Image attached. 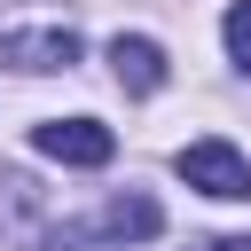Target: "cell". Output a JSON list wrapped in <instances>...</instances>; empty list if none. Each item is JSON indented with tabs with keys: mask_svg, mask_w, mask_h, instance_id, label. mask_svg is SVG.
<instances>
[{
	"mask_svg": "<svg viewBox=\"0 0 251 251\" xmlns=\"http://www.w3.org/2000/svg\"><path fill=\"white\" fill-rule=\"evenodd\" d=\"M173 165H180L188 188H204V196H220V204H243V196H251V165H243V149H227V141H188Z\"/></svg>",
	"mask_w": 251,
	"mask_h": 251,
	"instance_id": "1",
	"label": "cell"
},
{
	"mask_svg": "<svg viewBox=\"0 0 251 251\" xmlns=\"http://www.w3.org/2000/svg\"><path fill=\"white\" fill-rule=\"evenodd\" d=\"M31 149L55 157V165H110L118 157V133L102 118H47V126H31Z\"/></svg>",
	"mask_w": 251,
	"mask_h": 251,
	"instance_id": "2",
	"label": "cell"
},
{
	"mask_svg": "<svg viewBox=\"0 0 251 251\" xmlns=\"http://www.w3.org/2000/svg\"><path fill=\"white\" fill-rule=\"evenodd\" d=\"M0 63H16V71H71V63H78V31H71V24L0 31Z\"/></svg>",
	"mask_w": 251,
	"mask_h": 251,
	"instance_id": "3",
	"label": "cell"
},
{
	"mask_svg": "<svg viewBox=\"0 0 251 251\" xmlns=\"http://www.w3.org/2000/svg\"><path fill=\"white\" fill-rule=\"evenodd\" d=\"M110 78H118L126 94H157V86H165V47L141 39V31H118V39H110Z\"/></svg>",
	"mask_w": 251,
	"mask_h": 251,
	"instance_id": "4",
	"label": "cell"
},
{
	"mask_svg": "<svg viewBox=\"0 0 251 251\" xmlns=\"http://www.w3.org/2000/svg\"><path fill=\"white\" fill-rule=\"evenodd\" d=\"M102 227L126 235V243H149V235L165 227V212H157V196H110V204H102Z\"/></svg>",
	"mask_w": 251,
	"mask_h": 251,
	"instance_id": "5",
	"label": "cell"
},
{
	"mask_svg": "<svg viewBox=\"0 0 251 251\" xmlns=\"http://www.w3.org/2000/svg\"><path fill=\"white\" fill-rule=\"evenodd\" d=\"M220 31H227V55H235V63H243V71H251V0H235V8H227V24H220Z\"/></svg>",
	"mask_w": 251,
	"mask_h": 251,
	"instance_id": "6",
	"label": "cell"
},
{
	"mask_svg": "<svg viewBox=\"0 0 251 251\" xmlns=\"http://www.w3.org/2000/svg\"><path fill=\"white\" fill-rule=\"evenodd\" d=\"M47 251H110V243H94L86 227H55V235H47Z\"/></svg>",
	"mask_w": 251,
	"mask_h": 251,
	"instance_id": "7",
	"label": "cell"
},
{
	"mask_svg": "<svg viewBox=\"0 0 251 251\" xmlns=\"http://www.w3.org/2000/svg\"><path fill=\"white\" fill-rule=\"evenodd\" d=\"M204 251H251V235H212Z\"/></svg>",
	"mask_w": 251,
	"mask_h": 251,
	"instance_id": "8",
	"label": "cell"
}]
</instances>
